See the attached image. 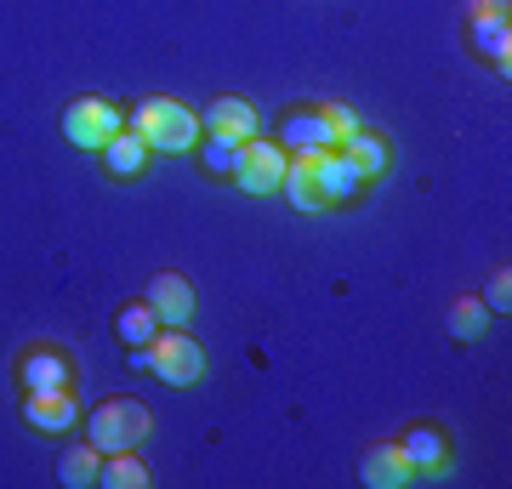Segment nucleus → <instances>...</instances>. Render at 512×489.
Wrapping results in <instances>:
<instances>
[{
    "instance_id": "obj_3",
    "label": "nucleus",
    "mask_w": 512,
    "mask_h": 489,
    "mask_svg": "<svg viewBox=\"0 0 512 489\" xmlns=\"http://www.w3.org/2000/svg\"><path fill=\"white\" fill-rule=\"evenodd\" d=\"M143 370L165 387H194L205 376V347L188 336V325H160V336L143 347Z\"/></svg>"
},
{
    "instance_id": "obj_2",
    "label": "nucleus",
    "mask_w": 512,
    "mask_h": 489,
    "mask_svg": "<svg viewBox=\"0 0 512 489\" xmlns=\"http://www.w3.org/2000/svg\"><path fill=\"white\" fill-rule=\"evenodd\" d=\"M80 427H86V444L103 455H120V450H143L148 433H154V410H148L143 399H103L92 404L86 416H80Z\"/></svg>"
},
{
    "instance_id": "obj_23",
    "label": "nucleus",
    "mask_w": 512,
    "mask_h": 489,
    "mask_svg": "<svg viewBox=\"0 0 512 489\" xmlns=\"http://www.w3.org/2000/svg\"><path fill=\"white\" fill-rule=\"evenodd\" d=\"M478 302H484L490 313H501V319H507V313H512V268H495V273H490V285H484V296H478Z\"/></svg>"
},
{
    "instance_id": "obj_13",
    "label": "nucleus",
    "mask_w": 512,
    "mask_h": 489,
    "mask_svg": "<svg viewBox=\"0 0 512 489\" xmlns=\"http://www.w3.org/2000/svg\"><path fill=\"white\" fill-rule=\"evenodd\" d=\"M23 421L46 438L74 433V427H80V404H74L69 387H63V393H23Z\"/></svg>"
},
{
    "instance_id": "obj_16",
    "label": "nucleus",
    "mask_w": 512,
    "mask_h": 489,
    "mask_svg": "<svg viewBox=\"0 0 512 489\" xmlns=\"http://www.w3.org/2000/svg\"><path fill=\"white\" fill-rule=\"evenodd\" d=\"M342 154H348L370 182H382L387 171H393V148H387V137L376 126H359L353 137H342Z\"/></svg>"
},
{
    "instance_id": "obj_17",
    "label": "nucleus",
    "mask_w": 512,
    "mask_h": 489,
    "mask_svg": "<svg viewBox=\"0 0 512 489\" xmlns=\"http://www.w3.org/2000/svg\"><path fill=\"white\" fill-rule=\"evenodd\" d=\"M279 194H285V200L302 211V217H319V211H325V194H319V177H313V160H308V154H291Z\"/></svg>"
},
{
    "instance_id": "obj_4",
    "label": "nucleus",
    "mask_w": 512,
    "mask_h": 489,
    "mask_svg": "<svg viewBox=\"0 0 512 489\" xmlns=\"http://www.w3.org/2000/svg\"><path fill=\"white\" fill-rule=\"evenodd\" d=\"M285 165H291V154L279 143H268V137H251V143L234 148V188L239 194H251V200H268V194H279V182H285Z\"/></svg>"
},
{
    "instance_id": "obj_6",
    "label": "nucleus",
    "mask_w": 512,
    "mask_h": 489,
    "mask_svg": "<svg viewBox=\"0 0 512 489\" xmlns=\"http://www.w3.org/2000/svg\"><path fill=\"white\" fill-rule=\"evenodd\" d=\"M308 160H313V177H319V194H325V211H342V205L365 200L370 177L342 154V148H319V154H308Z\"/></svg>"
},
{
    "instance_id": "obj_14",
    "label": "nucleus",
    "mask_w": 512,
    "mask_h": 489,
    "mask_svg": "<svg viewBox=\"0 0 512 489\" xmlns=\"http://www.w3.org/2000/svg\"><path fill=\"white\" fill-rule=\"evenodd\" d=\"M359 478L370 489H404V484H416V467H410V455L399 444H370L365 461H359Z\"/></svg>"
},
{
    "instance_id": "obj_9",
    "label": "nucleus",
    "mask_w": 512,
    "mask_h": 489,
    "mask_svg": "<svg viewBox=\"0 0 512 489\" xmlns=\"http://www.w3.org/2000/svg\"><path fill=\"white\" fill-rule=\"evenodd\" d=\"M285 154H319V148H336V131L325 126V114H319V103H308V109H285L279 114V137H274Z\"/></svg>"
},
{
    "instance_id": "obj_11",
    "label": "nucleus",
    "mask_w": 512,
    "mask_h": 489,
    "mask_svg": "<svg viewBox=\"0 0 512 489\" xmlns=\"http://www.w3.org/2000/svg\"><path fill=\"white\" fill-rule=\"evenodd\" d=\"M467 46L501 80L512 74V18H467Z\"/></svg>"
},
{
    "instance_id": "obj_20",
    "label": "nucleus",
    "mask_w": 512,
    "mask_h": 489,
    "mask_svg": "<svg viewBox=\"0 0 512 489\" xmlns=\"http://www.w3.org/2000/svg\"><path fill=\"white\" fill-rule=\"evenodd\" d=\"M97 467H103V450L74 444V450L57 455V484H63V489H92L97 484Z\"/></svg>"
},
{
    "instance_id": "obj_25",
    "label": "nucleus",
    "mask_w": 512,
    "mask_h": 489,
    "mask_svg": "<svg viewBox=\"0 0 512 489\" xmlns=\"http://www.w3.org/2000/svg\"><path fill=\"white\" fill-rule=\"evenodd\" d=\"M467 18H512V0H467Z\"/></svg>"
},
{
    "instance_id": "obj_10",
    "label": "nucleus",
    "mask_w": 512,
    "mask_h": 489,
    "mask_svg": "<svg viewBox=\"0 0 512 489\" xmlns=\"http://www.w3.org/2000/svg\"><path fill=\"white\" fill-rule=\"evenodd\" d=\"M143 302L154 308V319H160V325H194V308H200V302H194V285H188L183 273H171V268L148 279Z\"/></svg>"
},
{
    "instance_id": "obj_7",
    "label": "nucleus",
    "mask_w": 512,
    "mask_h": 489,
    "mask_svg": "<svg viewBox=\"0 0 512 489\" xmlns=\"http://www.w3.org/2000/svg\"><path fill=\"white\" fill-rule=\"evenodd\" d=\"M18 387L23 393H63L74 387V359L52 342H35L18 353Z\"/></svg>"
},
{
    "instance_id": "obj_1",
    "label": "nucleus",
    "mask_w": 512,
    "mask_h": 489,
    "mask_svg": "<svg viewBox=\"0 0 512 489\" xmlns=\"http://www.w3.org/2000/svg\"><path fill=\"white\" fill-rule=\"evenodd\" d=\"M126 126L143 137L154 154H194V143L205 137V126H200V114L188 109V103H177V97H137L126 109Z\"/></svg>"
},
{
    "instance_id": "obj_21",
    "label": "nucleus",
    "mask_w": 512,
    "mask_h": 489,
    "mask_svg": "<svg viewBox=\"0 0 512 489\" xmlns=\"http://www.w3.org/2000/svg\"><path fill=\"white\" fill-rule=\"evenodd\" d=\"M484 330H490V308H484L478 296H461L456 308H450V336H456V342H478Z\"/></svg>"
},
{
    "instance_id": "obj_12",
    "label": "nucleus",
    "mask_w": 512,
    "mask_h": 489,
    "mask_svg": "<svg viewBox=\"0 0 512 489\" xmlns=\"http://www.w3.org/2000/svg\"><path fill=\"white\" fill-rule=\"evenodd\" d=\"M399 450L410 455V467H416V478H439L444 467H450V433L444 427H433V421H416L410 433L399 438Z\"/></svg>"
},
{
    "instance_id": "obj_24",
    "label": "nucleus",
    "mask_w": 512,
    "mask_h": 489,
    "mask_svg": "<svg viewBox=\"0 0 512 489\" xmlns=\"http://www.w3.org/2000/svg\"><path fill=\"white\" fill-rule=\"evenodd\" d=\"M319 114H325V126L336 131V148H342V137H353V131H359L353 109H342V103H319Z\"/></svg>"
},
{
    "instance_id": "obj_19",
    "label": "nucleus",
    "mask_w": 512,
    "mask_h": 489,
    "mask_svg": "<svg viewBox=\"0 0 512 489\" xmlns=\"http://www.w3.org/2000/svg\"><path fill=\"white\" fill-rule=\"evenodd\" d=\"M114 336H120V347H148L154 336H160V319H154V308L148 302H126V308L114 313Z\"/></svg>"
},
{
    "instance_id": "obj_8",
    "label": "nucleus",
    "mask_w": 512,
    "mask_h": 489,
    "mask_svg": "<svg viewBox=\"0 0 512 489\" xmlns=\"http://www.w3.org/2000/svg\"><path fill=\"white\" fill-rule=\"evenodd\" d=\"M205 137H217V143H251V137H262V114L245 103V97H217L211 109L200 114Z\"/></svg>"
},
{
    "instance_id": "obj_15",
    "label": "nucleus",
    "mask_w": 512,
    "mask_h": 489,
    "mask_svg": "<svg viewBox=\"0 0 512 489\" xmlns=\"http://www.w3.org/2000/svg\"><path fill=\"white\" fill-rule=\"evenodd\" d=\"M148 160H154V148L137 137V131H120V137H109V148H103V171H109L114 182H137L148 171Z\"/></svg>"
},
{
    "instance_id": "obj_22",
    "label": "nucleus",
    "mask_w": 512,
    "mask_h": 489,
    "mask_svg": "<svg viewBox=\"0 0 512 489\" xmlns=\"http://www.w3.org/2000/svg\"><path fill=\"white\" fill-rule=\"evenodd\" d=\"M194 154H200V165L211 171L217 182H228L234 177V143H217V137H200L194 143Z\"/></svg>"
},
{
    "instance_id": "obj_5",
    "label": "nucleus",
    "mask_w": 512,
    "mask_h": 489,
    "mask_svg": "<svg viewBox=\"0 0 512 489\" xmlns=\"http://www.w3.org/2000/svg\"><path fill=\"white\" fill-rule=\"evenodd\" d=\"M120 131H126V109L109 103V97H80V103L63 109V137L86 154H103L109 137H120Z\"/></svg>"
},
{
    "instance_id": "obj_18",
    "label": "nucleus",
    "mask_w": 512,
    "mask_h": 489,
    "mask_svg": "<svg viewBox=\"0 0 512 489\" xmlns=\"http://www.w3.org/2000/svg\"><path fill=\"white\" fill-rule=\"evenodd\" d=\"M148 461L137 450H120V455H103V467H97V484L103 489H148Z\"/></svg>"
}]
</instances>
